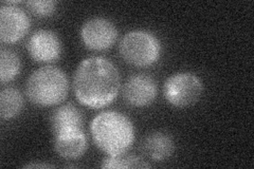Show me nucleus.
Instances as JSON below:
<instances>
[{
    "label": "nucleus",
    "mask_w": 254,
    "mask_h": 169,
    "mask_svg": "<svg viewBox=\"0 0 254 169\" xmlns=\"http://www.w3.org/2000/svg\"><path fill=\"white\" fill-rule=\"evenodd\" d=\"M76 100L92 109L113 103L121 88V76L115 63L103 56H89L78 63L73 75Z\"/></svg>",
    "instance_id": "f257e3e1"
},
{
    "label": "nucleus",
    "mask_w": 254,
    "mask_h": 169,
    "mask_svg": "<svg viewBox=\"0 0 254 169\" xmlns=\"http://www.w3.org/2000/svg\"><path fill=\"white\" fill-rule=\"evenodd\" d=\"M90 133L97 147L106 156L128 151L134 141V127L128 116L121 112L102 111L90 123Z\"/></svg>",
    "instance_id": "f03ea898"
},
{
    "label": "nucleus",
    "mask_w": 254,
    "mask_h": 169,
    "mask_svg": "<svg viewBox=\"0 0 254 169\" xmlns=\"http://www.w3.org/2000/svg\"><path fill=\"white\" fill-rule=\"evenodd\" d=\"M69 80L65 72L54 66H44L30 74L26 92L30 102L39 107H51L67 98Z\"/></svg>",
    "instance_id": "7ed1b4c3"
},
{
    "label": "nucleus",
    "mask_w": 254,
    "mask_h": 169,
    "mask_svg": "<svg viewBox=\"0 0 254 169\" xmlns=\"http://www.w3.org/2000/svg\"><path fill=\"white\" fill-rule=\"evenodd\" d=\"M121 57L129 65L145 68L153 66L162 53L159 38L147 30H132L127 32L119 45Z\"/></svg>",
    "instance_id": "20e7f679"
},
{
    "label": "nucleus",
    "mask_w": 254,
    "mask_h": 169,
    "mask_svg": "<svg viewBox=\"0 0 254 169\" xmlns=\"http://www.w3.org/2000/svg\"><path fill=\"white\" fill-rule=\"evenodd\" d=\"M203 93L201 79L192 72H177L166 78L163 95L170 105L177 108L193 106Z\"/></svg>",
    "instance_id": "39448f33"
},
{
    "label": "nucleus",
    "mask_w": 254,
    "mask_h": 169,
    "mask_svg": "<svg viewBox=\"0 0 254 169\" xmlns=\"http://www.w3.org/2000/svg\"><path fill=\"white\" fill-rule=\"evenodd\" d=\"M20 1L3 2L0 6V39L4 44L18 43L30 30V18L21 7Z\"/></svg>",
    "instance_id": "423d86ee"
},
{
    "label": "nucleus",
    "mask_w": 254,
    "mask_h": 169,
    "mask_svg": "<svg viewBox=\"0 0 254 169\" xmlns=\"http://www.w3.org/2000/svg\"><path fill=\"white\" fill-rule=\"evenodd\" d=\"M79 35L88 49L104 51L117 42L118 30L115 23L105 17H92L83 23Z\"/></svg>",
    "instance_id": "0eeeda50"
},
{
    "label": "nucleus",
    "mask_w": 254,
    "mask_h": 169,
    "mask_svg": "<svg viewBox=\"0 0 254 169\" xmlns=\"http://www.w3.org/2000/svg\"><path fill=\"white\" fill-rule=\"evenodd\" d=\"M158 94L156 80L147 74H133L126 80L122 88L123 99L129 106L147 107L153 104Z\"/></svg>",
    "instance_id": "6e6552de"
},
{
    "label": "nucleus",
    "mask_w": 254,
    "mask_h": 169,
    "mask_svg": "<svg viewBox=\"0 0 254 169\" xmlns=\"http://www.w3.org/2000/svg\"><path fill=\"white\" fill-rule=\"evenodd\" d=\"M30 57L37 62H53L62 54V42L51 30L41 29L31 34L27 43Z\"/></svg>",
    "instance_id": "1a4fd4ad"
},
{
    "label": "nucleus",
    "mask_w": 254,
    "mask_h": 169,
    "mask_svg": "<svg viewBox=\"0 0 254 169\" xmlns=\"http://www.w3.org/2000/svg\"><path fill=\"white\" fill-rule=\"evenodd\" d=\"M88 148V140L83 129L64 131L54 134V149L66 160H75L84 156Z\"/></svg>",
    "instance_id": "9d476101"
},
{
    "label": "nucleus",
    "mask_w": 254,
    "mask_h": 169,
    "mask_svg": "<svg viewBox=\"0 0 254 169\" xmlns=\"http://www.w3.org/2000/svg\"><path fill=\"white\" fill-rule=\"evenodd\" d=\"M50 126L54 134L64 131L83 129V113L72 104L62 105L50 116Z\"/></svg>",
    "instance_id": "9b49d317"
},
{
    "label": "nucleus",
    "mask_w": 254,
    "mask_h": 169,
    "mask_svg": "<svg viewBox=\"0 0 254 169\" xmlns=\"http://www.w3.org/2000/svg\"><path fill=\"white\" fill-rule=\"evenodd\" d=\"M174 149L175 145L172 136L161 131L149 133L142 142L143 154L156 162H162L171 158Z\"/></svg>",
    "instance_id": "f8f14e48"
},
{
    "label": "nucleus",
    "mask_w": 254,
    "mask_h": 169,
    "mask_svg": "<svg viewBox=\"0 0 254 169\" xmlns=\"http://www.w3.org/2000/svg\"><path fill=\"white\" fill-rule=\"evenodd\" d=\"M23 107L21 92L13 87L3 88L0 93V116L3 120H10L17 116Z\"/></svg>",
    "instance_id": "ddd939ff"
},
{
    "label": "nucleus",
    "mask_w": 254,
    "mask_h": 169,
    "mask_svg": "<svg viewBox=\"0 0 254 169\" xmlns=\"http://www.w3.org/2000/svg\"><path fill=\"white\" fill-rule=\"evenodd\" d=\"M21 62L19 56L10 49L1 48L0 50V80L9 83L19 74Z\"/></svg>",
    "instance_id": "4468645a"
},
{
    "label": "nucleus",
    "mask_w": 254,
    "mask_h": 169,
    "mask_svg": "<svg viewBox=\"0 0 254 169\" xmlns=\"http://www.w3.org/2000/svg\"><path fill=\"white\" fill-rule=\"evenodd\" d=\"M105 169H126V168H149L150 165L144 159L138 156L128 155L127 152L117 156H107L101 164Z\"/></svg>",
    "instance_id": "2eb2a0df"
},
{
    "label": "nucleus",
    "mask_w": 254,
    "mask_h": 169,
    "mask_svg": "<svg viewBox=\"0 0 254 169\" xmlns=\"http://www.w3.org/2000/svg\"><path fill=\"white\" fill-rule=\"evenodd\" d=\"M26 4L30 12L39 18L49 17L57 11V2L53 0H31Z\"/></svg>",
    "instance_id": "dca6fc26"
},
{
    "label": "nucleus",
    "mask_w": 254,
    "mask_h": 169,
    "mask_svg": "<svg viewBox=\"0 0 254 169\" xmlns=\"http://www.w3.org/2000/svg\"><path fill=\"white\" fill-rule=\"evenodd\" d=\"M23 167H26V168H51L54 166L51 164H47V163H30V164H26Z\"/></svg>",
    "instance_id": "f3484780"
}]
</instances>
